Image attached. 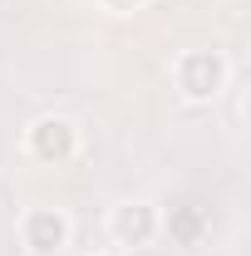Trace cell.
<instances>
[{
	"label": "cell",
	"instance_id": "obj_1",
	"mask_svg": "<svg viewBox=\"0 0 251 256\" xmlns=\"http://www.w3.org/2000/svg\"><path fill=\"white\" fill-rule=\"evenodd\" d=\"M232 84V60L222 50H182L172 60V89L188 104H212Z\"/></svg>",
	"mask_w": 251,
	"mask_h": 256
},
{
	"label": "cell",
	"instance_id": "obj_5",
	"mask_svg": "<svg viewBox=\"0 0 251 256\" xmlns=\"http://www.w3.org/2000/svg\"><path fill=\"white\" fill-rule=\"evenodd\" d=\"M202 222H207V217H202V207H178V212H168V217H162V226H168V232H178L182 242H197Z\"/></svg>",
	"mask_w": 251,
	"mask_h": 256
},
{
	"label": "cell",
	"instance_id": "obj_3",
	"mask_svg": "<svg viewBox=\"0 0 251 256\" xmlns=\"http://www.w3.org/2000/svg\"><path fill=\"white\" fill-rule=\"evenodd\" d=\"M158 232H162V212L143 197H128L108 212V242L124 246V252H138V246H153Z\"/></svg>",
	"mask_w": 251,
	"mask_h": 256
},
{
	"label": "cell",
	"instance_id": "obj_4",
	"mask_svg": "<svg viewBox=\"0 0 251 256\" xmlns=\"http://www.w3.org/2000/svg\"><path fill=\"white\" fill-rule=\"evenodd\" d=\"M74 236V222L64 207H30L20 217V246L30 256H60Z\"/></svg>",
	"mask_w": 251,
	"mask_h": 256
},
{
	"label": "cell",
	"instance_id": "obj_6",
	"mask_svg": "<svg viewBox=\"0 0 251 256\" xmlns=\"http://www.w3.org/2000/svg\"><path fill=\"white\" fill-rule=\"evenodd\" d=\"M98 5H104L108 15H133V10H143L148 0H98Z\"/></svg>",
	"mask_w": 251,
	"mask_h": 256
},
{
	"label": "cell",
	"instance_id": "obj_2",
	"mask_svg": "<svg viewBox=\"0 0 251 256\" xmlns=\"http://www.w3.org/2000/svg\"><path fill=\"white\" fill-rule=\"evenodd\" d=\"M79 148H84V128L69 114H40L25 124V153L40 168H64L79 158Z\"/></svg>",
	"mask_w": 251,
	"mask_h": 256
}]
</instances>
